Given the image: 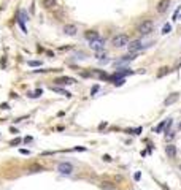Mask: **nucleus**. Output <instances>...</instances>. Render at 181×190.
<instances>
[{
	"label": "nucleus",
	"instance_id": "1",
	"mask_svg": "<svg viewBox=\"0 0 181 190\" xmlns=\"http://www.w3.org/2000/svg\"><path fill=\"white\" fill-rule=\"evenodd\" d=\"M129 41H130L129 35H126V33H118V35H115L113 38H111V45H113V48H116V49L127 46Z\"/></svg>",
	"mask_w": 181,
	"mask_h": 190
},
{
	"label": "nucleus",
	"instance_id": "2",
	"mask_svg": "<svg viewBox=\"0 0 181 190\" xmlns=\"http://www.w3.org/2000/svg\"><path fill=\"white\" fill-rule=\"evenodd\" d=\"M137 30H138V33L143 35V37L149 35L152 30H154V22H152V19H145V21H142L140 24H138Z\"/></svg>",
	"mask_w": 181,
	"mask_h": 190
},
{
	"label": "nucleus",
	"instance_id": "3",
	"mask_svg": "<svg viewBox=\"0 0 181 190\" xmlns=\"http://www.w3.org/2000/svg\"><path fill=\"white\" fill-rule=\"evenodd\" d=\"M73 165L72 163H68V162H61V163L57 165V171L61 173V174H64V176H70L72 173H73Z\"/></svg>",
	"mask_w": 181,
	"mask_h": 190
},
{
	"label": "nucleus",
	"instance_id": "4",
	"mask_svg": "<svg viewBox=\"0 0 181 190\" xmlns=\"http://www.w3.org/2000/svg\"><path fill=\"white\" fill-rule=\"evenodd\" d=\"M127 49H129V52H140L142 49H145V45L140 40H133V41H129Z\"/></svg>",
	"mask_w": 181,
	"mask_h": 190
},
{
	"label": "nucleus",
	"instance_id": "5",
	"mask_svg": "<svg viewBox=\"0 0 181 190\" xmlns=\"http://www.w3.org/2000/svg\"><path fill=\"white\" fill-rule=\"evenodd\" d=\"M54 83L59 86H70V84H76V79L70 76H61V78H56Z\"/></svg>",
	"mask_w": 181,
	"mask_h": 190
},
{
	"label": "nucleus",
	"instance_id": "6",
	"mask_svg": "<svg viewBox=\"0 0 181 190\" xmlns=\"http://www.w3.org/2000/svg\"><path fill=\"white\" fill-rule=\"evenodd\" d=\"M62 32H64L65 35H68V37H75V35L78 33V27H76L75 24H65L64 29H62Z\"/></svg>",
	"mask_w": 181,
	"mask_h": 190
},
{
	"label": "nucleus",
	"instance_id": "7",
	"mask_svg": "<svg viewBox=\"0 0 181 190\" xmlns=\"http://www.w3.org/2000/svg\"><path fill=\"white\" fill-rule=\"evenodd\" d=\"M165 154H167V157H169V158H175L176 154H178L176 146H175L173 143H167V146H165Z\"/></svg>",
	"mask_w": 181,
	"mask_h": 190
},
{
	"label": "nucleus",
	"instance_id": "8",
	"mask_svg": "<svg viewBox=\"0 0 181 190\" xmlns=\"http://www.w3.org/2000/svg\"><path fill=\"white\" fill-rule=\"evenodd\" d=\"M170 8V0H159V3L156 6L157 13H161V15H164V13H167Z\"/></svg>",
	"mask_w": 181,
	"mask_h": 190
},
{
	"label": "nucleus",
	"instance_id": "9",
	"mask_svg": "<svg viewBox=\"0 0 181 190\" xmlns=\"http://www.w3.org/2000/svg\"><path fill=\"white\" fill-rule=\"evenodd\" d=\"M91 49H94L95 52L97 51H103V48H105V40H102V38H97V40H94V41H91Z\"/></svg>",
	"mask_w": 181,
	"mask_h": 190
},
{
	"label": "nucleus",
	"instance_id": "10",
	"mask_svg": "<svg viewBox=\"0 0 181 190\" xmlns=\"http://www.w3.org/2000/svg\"><path fill=\"white\" fill-rule=\"evenodd\" d=\"M84 38L88 40V41H94V40H97V38H100V33L97 32V30H86L84 32Z\"/></svg>",
	"mask_w": 181,
	"mask_h": 190
},
{
	"label": "nucleus",
	"instance_id": "11",
	"mask_svg": "<svg viewBox=\"0 0 181 190\" xmlns=\"http://www.w3.org/2000/svg\"><path fill=\"white\" fill-rule=\"evenodd\" d=\"M178 97H179V93H178V92H173V93H170L169 97H167V98L164 100V106H170V105H173V103L178 100Z\"/></svg>",
	"mask_w": 181,
	"mask_h": 190
},
{
	"label": "nucleus",
	"instance_id": "12",
	"mask_svg": "<svg viewBox=\"0 0 181 190\" xmlns=\"http://www.w3.org/2000/svg\"><path fill=\"white\" fill-rule=\"evenodd\" d=\"M41 5L46 10H51V8H56L57 6V0H41Z\"/></svg>",
	"mask_w": 181,
	"mask_h": 190
},
{
	"label": "nucleus",
	"instance_id": "13",
	"mask_svg": "<svg viewBox=\"0 0 181 190\" xmlns=\"http://www.w3.org/2000/svg\"><path fill=\"white\" fill-rule=\"evenodd\" d=\"M165 135H164V140H165V143H172L173 140H175V136H176V133L173 132V130H167V132H164Z\"/></svg>",
	"mask_w": 181,
	"mask_h": 190
},
{
	"label": "nucleus",
	"instance_id": "14",
	"mask_svg": "<svg viewBox=\"0 0 181 190\" xmlns=\"http://www.w3.org/2000/svg\"><path fill=\"white\" fill-rule=\"evenodd\" d=\"M100 188H102V190H115V188H116V185H115V182L103 181V182H100Z\"/></svg>",
	"mask_w": 181,
	"mask_h": 190
},
{
	"label": "nucleus",
	"instance_id": "15",
	"mask_svg": "<svg viewBox=\"0 0 181 190\" xmlns=\"http://www.w3.org/2000/svg\"><path fill=\"white\" fill-rule=\"evenodd\" d=\"M51 90H52V92H57V93H62L64 97H67V98H70V97H72V93H70V92H67V90H64V89H61V87L51 86Z\"/></svg>",
	"mask_w": 181,
	"mask_h": 190
},
{
	"label": "nucleus",
	"instance_id": "16",
	"mask_svg": "<svg viewBox=\"0 0 181 190\" xmlns=\"http://www.w3.org/2000/svg\"><path fill=\"white\" fill-rule=\"evenodd\" d=\"M170 71H172V70L169 68V67H161V68H159V71H157V75H156V76H157V78L161 79V78L167 76V75H169Z\"/></svg>",
	"mask_w": 181,
	"mask_h": 190
},
{
	"label": "nucleus",
	"instance_id": "17",
	"mask_svg": "<svg viewBox=\"0 0 181 190\" xmlns=\"http://www.w3.org/2000/svg\"><path fill=\"white\" fill-rule=\"evenodd\" d=\"M29 171H30V173H40V171H43V166L34 163V165H30V166H29Z\"/></svg>",
	"mask_w": 181,
	"mask_h": 190
},
{
	"label": "nucleus",
	"instance_id": "18",
	"mask_svg": "<svg viewBox=\"0 0 181 190\" xmlns=\"http://www.w3.org/2000/svg\"><path fill=\"white\" fill-rule=\"evenodd\" d=\"M165 127H167V120H162L161 124L156 127V133H162V132H165Z\"/></svg>",
	"mask_w": 181,
	"mask_h": 190
},
{
	"label": "nucleus",
	"instance_id": "19",
	"mask_svg": "<svg viewBox=\"0 0 181 190\" xmlns=\"http://www.w3.org/2000/svg\"><path fill=\"white\" fill-rule=\"evenodd\" d=\"M126 132L130 133V135H140L142 133V127H138V128H127Z\"/></svg>",
	"mask_w": 181,
	"mask_h": 190
},
{
	"label": "nucleus",
	"instance_id": "20",
	"mask_svg": "<svg viewBox=\"0 0 181 190\" xmlns=\"http://www.w3.org/2000/svg\"><path fill=\"white\" fill-rule=\"evenodd\" d=\"M170 30H172V25H170V24H164V27H162V35L170 33Z\"/></svg>",
	"mask_w": 181,
	"mask_h": 190
},
{
	"label": "nucleus",
	"instance_id": "21",
	"mask_svg": "<svg viewBox=\"0 0 181 190\" xmlns=\"http://www.w3.org/2000/svg\"><path fill=\"white\" fill-rule=\"evenodd\" d=\"M41 93H43V90H41V89H37L35 92H30V93H29V97H32V98H37V97H40Z\"/></svg>",
	"mask_w": 181,
	"mask_h": 190
},
{
	"label": "nucleus",
	"instance_id": "22",
	"mask_svg": "<svg viewBox=\"0 0 181 190\" xmlns=\"http://www.w3.org/2000/svg\"><path fill=\"white\" fill-rule=\"evenodd\" d=\"M105 56H106L105 51H97V52H95V59H100V60H102Z\"/></svg>",
	"mask_w": 181,
	"mask_h": 190
},
{
	"label": "nucleus",
	"instance_id": "23",
	"mask_svg": "<svg viewBox=\"0 0 181 190\" xmlns=\"http://www.w3.org/2000/svg\"><path fill=\"white\" fill-rule=\"evenodd\" d=\"M124 83H126V78H121V79H116V81H115V86L119 87V86H122Z\"/></svg>",
	"mask_w": 181,
	"mask_h": 190
},
{
	"label": "nucleus",
	"instance_id": "24",
	"mask_svg": "<svg viewBox=\"0 0 181 190\" xmlns=\"http://www.w3.org/2000/svg\"><path fill=\"white\" fill-rule=\"evenodd\" d=\"M27 63H29L30 67H40V65H41V62H40V60H29Z\"/></svg>",
	"mask_w": 181,
	"mask_h": 190
},
{
	"label": "nucleus",
	"instance_id": "25",
	"mask_svg": "<svg viewBox=\"0 0 181 190\" xmlns=\"http://www.w3.org/2000/svg\"><path fill=\"white\" fill-rule=\"evenodd\" d=\"M21 144V138H15L13 141H10V146H19Z\"/></svg>",
	"mask_w": 181,
	"mask_h": 190
},
{
	"label": "nucleus",
	"instance_id": "26",
	"mask_svg": "<svg viewBox=\"0 0 181 190\" xmlns=\"http://www.w3.org/2000/svg\"><path fill=\"white\" fill-rule=\"evenodd\" d=\"M179 10H181V6H176V11L173 13V18H172L173 21H175V19H178V13H179Z\"/></svg>",
	"mask_w": 181,
	"mask_h": 190
},
{
	"label": "nucleus",
	"instance_id": "27",
	"mask_svg": "<svg viewBox=\"0 0 181 190\" xmlns=\"http://www.w3.org/2000/svg\"><path fill=\"white\" fill-rule=\"evenodd\" d=\"M99 89H100V87H99V86H94V87H92V89H91V95H94V93H95V92H97V90H99Z\"/></svg>",
	"mask_w": 181,
	"mask_h": 190
},
{
	"label": "nucleus",
	"instance_id": "28",
	"mask_svg": "<svg viewBox=\"0 0 181 190\" xmlns=\"http://www.w3.org/2000/svg\"><path fill=\"white\" fill-rule=\"evenodd\" d=\"M111 160H113V158H111L108 154H105V155H103V162H111Z\"/></svg>",
	"mask_w": 181,
	"mask_h": 190
},
{
	"label": "nucleus",
	"instance_id": "29",
	"mask_svg": "<svg viewBox=\"0 0 181 190\" xmlns=\"http://www.w3.org/2000/svg\"><path fill=\"white\" fill-rule=\"evenodd\" d=\"M21 154H24V155H29L30 152H29V151H27V149H21Z\"/></svg>",
	"mask_w": 181,
	"mask_h": 190
},
{
	"label": "nucleus",
	"instance_id": "30",
	"mask_svg": "<svg viewBox=\"0 0 181 190\" xmlns=\"http://www.w3.org/2000/svg\"><path fill=\"white\" fill-rule=\"evenodd\" d=\"M133 178H135V181H138V179L142 178V174H140V173H135V176H133Z\"/></svg>",
	"mask_w": 181,
	"mask_h": 190
},
{
	"label": "nucleus",
	"instance_id": "31",
	"mask_svg": "<svg viewBox=\"0 0 181 190\" xmlns=\"http://www.w3.org/2000/svg\"><path fill=\"white\" fill-rule=\"evenodd\" d=\"M72 46H62V48H59V51H67V49H70Z\"/></svg>",
	"mask_w": 181,
	"mask_h": 190
},
{
	"label": "nucleus",
	"instance_id": "32",
	"mask_svg": "<svg viewBox=\"0 0 181 190\" xmlns=\"http://www.w3.org/2000/svg\"><path fill=\"white\" fill-rule=\"evenodd\" d=\"M0 108H2V110H8V105L7 103H2V105H0Z\"/></svg>",
	"mask_w": 181,
	"mask_h": 190
},
{
	"label": "nucleus",
	"instance_id": "33",
	"mask_svg": "<svg viewBox=\"0 0 181 190\" xmlns=\"http://www.w3.org/2000/svg\"><path fill=\"white\" fill-rule=\"evenodd\" d=\"M178 168H179V171H181V163H179V166H178Z\"/></svg>",
	"mask_w": 181,
	"mask_h": 190
},
{
	"label": "nucleus",
	"instance_id": "34",
	"mask_svg": "<svg viewBox=\"0 0 181 190\" xmlns=\"http://www.w3.org/2000/svg\"><path fill=\"white\" fill-rule=\"evenodd\" d=\"M179 128H181V124H179Z\"/></svg>",
	"mask_w": 181,
	"mask_h": 190
}]
</instances>
